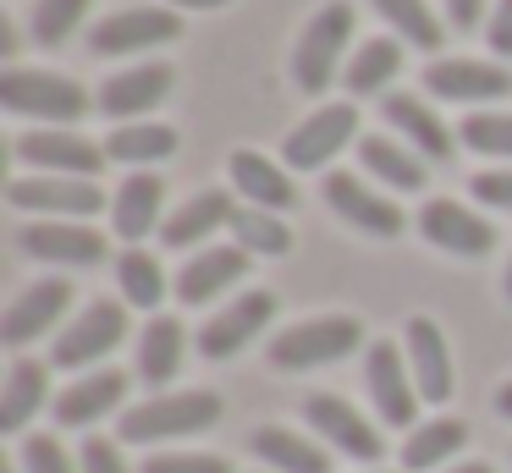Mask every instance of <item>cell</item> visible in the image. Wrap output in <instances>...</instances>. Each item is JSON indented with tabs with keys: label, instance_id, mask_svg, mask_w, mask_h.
Masks as SVG:
<instances>
[{
	"label": "cell",
	"instance_id": "1",
	"mask_svg": "<svg viewBox=\"0 0 512 473\" xmlns=\"http://www.w3.org/2000/svg\"><path fill=\"white\" fill-rule=\"evenodd\" d=\"M358 347H364V325L353 314H320V319H303V325L281 330L270 341V363L298 374V369H325V363L347 358Z\"/></svg>",
	"mask_w": 512,
	"mask_h": 473
},
{
	"label": "cell",
	"instance_id": "2",
	"mask_svg": "<svg viewBox=\"0 0 512 473\" xmlns=\"http://www.w3.org/2000/svg\"><path fill=\"white\" fill-rule=\"evenodd\" d=\"M210 424H221V396L215 391L149 396V402L122 413V440H177V435H204Z\"/></svg>",
	"mask_w": 512,
	"mask_h": 473
},
{
	"label": "cell",
	"instance_id": "3",
	"mask_svg": "<svg viewBox=\"0 0 512 473\" xmlns=\"http://www.w3.org/2000/svg\"><path fill=\"white\" fill-rule=\"evenodd\" d=\"M347 39H353V6L347 0H331L325 11H314L303 39H298V55H292V83L303 94H325L336 66H342Z\"/></svg>",
	"mask_w": 512,
	"mask_h": 473
},
{
	"label": "cell",
	"instance_id": "4",
	"mask_svg": "<svg viewBox=\"0 0 512 473\" xmlns=\"http://www.w3.org/2000/svg\"><path fill=\"white\" fill-rule=\"evenodd\" d=\"M0 105L17 110V116H39V121H61L67 127V121H78L89 110V94L61 72H23V66H12V72H0Z\"/></svg>",
	"mask_w": 512,
	"mask_h": 473
},
{
	"label": "cell",
	"instance_id": "5",
	"mask_svg": "<svg viewBox=\"0 0 512 473\" xmlns=\"http://www.w3.org/2000/svg\"><path fill=\"white\" fill-rule=\"evenodd\" d=\"M177 39H182V17L166 6H127L89 28L94 55H133V50H155V44H177Z\"/></svg>",
	"mask_w": 512,
	"mask_h": 473
},
{
	"label": "cell",
	"instance_id": "6",
	"mask_svg": "<svg viewBox=\"0 0 512 473\" xmlns=\"http://www.w3.org/2000/svg\"><path fill=\"white\" fill-rule=\"evenodd\" d=\"M6 204L12 209H34V215H100L105 193L89 182V176H12L6 182Z\"/></svg>",
	"mask_w": 512,
	"mask_h": 473
},
{
	"label": "cell",
	"instance_id": "7",
	"mask_svg": "<svg viewBox=\"0 0 512 473\" xmlns=\"http://www.w3.org/2000/svg\"><path fill=\"white\" fill-rule=\"evenodd\" d=\"M364 380H369V396H375V413L380 424L391 429H419L413 418H419V385L408 380V363H402L397 341H375L364 358Z\"/></svg>",
	"mask_w": 512,
	"mask_h": 473
},
{
	"label": "cell",
	"instance_id": "8",
	"mask_svg": "<svg viewBox=\"0 0 512 473\" xmlns=\"http://www.w3.org/2000/svg\"><path fill=\"white\" fill-rule=\"evenodd\" d=\"M122 336H127V308L111 303V297H100V303H89V308H83V314L56 336L50 363H56V369H89V363L105 358V352H111Z\"/></svg>",
	"mask_w": 512,
	"mask_h": 473
},
{
	"label": "cell",
	"instance_id": "9",
	"mask_svg": "<svg viewBox=\"0 0 512 473\" xmlns=\"http://www.w3.org/2000/svg\"><path fill=\"white\" fill-rule=\"evenodd\" d=\"M303 418H309V429L320 440H331L336 451H347L353 462H380V451H386V440H380V429L369 424L364 413H353V402H342V396L320 391L303 402Z\"/></svg>",
	"mask_w": 512,
	"mask_h": 473
},
{
	"label": "cell",
	"instance_id": "10",
	"mask_svg": "<svg viewBox=\"0 0 512 473\" xmlns=\"http://www.w3.org/2000/svg\"><path fill=\"white\" fill-rule=\"evenodd\" d=\"M17 248L28 253V259H45V264H72V270H83V264H105V237L94 226H78V220H34V226L17 231Z\"/></svg>",
	"mask_w": 512,
	"mask_h": 473
},
{
	"label": "cell",
	"instance_id": "11",
	"mask_svg": "<svg viewBox=\"0 0 512 473\" xmlns=\"http://www.w3.org/2000/svg\"><path fill=\"white\" fill-rule=\"evenodd\" d=\"M12 154L23 165H39V171H56V176H100V165L111 160L105 143H89L78 132H23L12 143Z\"/></svg>",
	"mask_w": 512,
	"mask_h": 473
},
{
	"label": "cell",
	"instance_id": "12",
	"mask_svg": "<svg viewBox=\"0 0 512 473\" xmlns=\"http://www.w3.org/2000/svg\"><path fill=\"white\" fill-rule=\"evenodd\" d=\"M276 319V297L270 292H243L237 303H226L215 319H204V330H199V352L204 358H232V352H243L248 341L259 336V330Z\"/></svg>",
	"mask_w": 512,
	"mask_h": 473
},
{
	"label": "cell",
	"instance_id": "13",
	"mask_svg": "<svg viewBox=\"0 0 512 473\" xmlns=\"http://www.w3.org/2000/svg\"><path fill=\"white\" fill-rule=\"evenodd\" d=\"M419 231H424V242H435L446 253H463V259H479V253L496 248V226L485 215H474L468 204H452V198H430L419 209Z\"/></svg>",
	"mask_w": 512,
	"mask_h": 473
},
{
	"label": "cell",
	"instance_id": "14",
	"mask_svg": "<svg viewBox=\"0 0 512 473\" xmlns=\"http://www.w3.org/2000/svg\"><path fill=\"white\" fill-rule=\"evenodd\" d=\"M358 132V105H325L303 127L287 132V165L292 171H320L336 149H347Z\"/></svg>",
	"mask_w": 512,
	"mask_h": 473
},
{
	"label": "cell",
	"instance_id": "15",
	"mask_svg": "<svg viewBox=\"0 0 512 473\" xmlns=\"http://www.w3.org/2000/svg\"><path fill=\"white\" fill-rule=\"evenodd\" d=\"M325 198H331V209L347 220V226L369 231V237H402V226H408V215H402L391 198L369 193V187L358 182V176H347V171L325 176Z\"/></svg>",
	"mask_w": 512,
	"mask_h": 473
},
{
	"label": "cell",
	"instance_id": "16",
	"mask_svg": "<svg viewBox=\"0 0 512 473\" xmlns=\"http://www.w3.org/2000/svg\"><path fill=\"white\" fill-rule=\"evenodd\" d=\"M171 83H177V72H171L166 61H144V66H127V72H116L111 83L100 88V110L116 121H138L144 110L166 105Z\"/></svg>",
	"mask_w": 512,
	"mask_h": 473
},
{
	"label": "cell",
	"instance_id": "17",
	"mask_svg": "<svg viewBox=\"0 0 512 473\" xmlns=\"http://www.w3.org/2000/svg\"><path fill=\"white\" fill-rule=\"evenodd\" d=\"M67 303H72V281H61V275L34 281L12 308H6V319H0V341H6V347H28V341L45 336V330L67 314Z\"/></svg>",
	"mask_w": 512,
	"mask_h": 473
},
{
	"label": "cell",
	"instance_id": "18",
	"mask_svg": "<svg viewBox=\"0 0 512 473\" xmlns=\"http://www.w3.org/2000/svg\"><path fill=\"white\" fill-rule=\"evenodd\" d=\"M424 88L441 99H457V105H474V99H501L512 94V72L496 61H430L424 66Z\"/></svg>",
	"mask_w": 512,
	"mask_h": 473
},
{
	"label": "cell",
	"instance_id": "19",
	"mask_svg": "<svg viewBox=\"0 0 512 473\" xmlns=\"http://www.w3.org/2000/svg\"><path fill=\"white\" fill-rule=\"evenodd\" d=\"M380 116H386V127H397L402 132V138H408L413 143V149H419L424 154V160H452V127H446V121L441 116H435V110L430 105H424V99H413V94H386V99H380Z\"/></svg>",
	"mask_w": 512,
	"mask_h": 473
},
{
	"label": "cell",
	"instance_id": "20",
	"mask_svg": "<svg viewBox=\"0 0 512 473\" xmlns=\"http://www.w3.org/2000/svg\"><path fill=\"white\" fill-rule=\"evenodd\" d=\"M408 369L424 402H446L452 396V352L435 319H408Z\"/></svg>",
	"mask_w": 512,
	"mask_h": 473
},
{
	"label": "cell",
	"instance_id": "21",
	"mask_svg": "<svg viewBox=\"0 0 512 473\" xmlns=\"http://www.w3.org/2000/svg\"><path fill=\"white\" fill-rule=\"evenodd\" d=\"M160 198H166V182L155 171H133L111 198V220H116V237H127V248H138V237H149L160 220Z\"/></svg>",
	"mask_w": 512,
	"mask_h": 473
},
{
	"label": "cell",
	"instance_id": "22",
	"mask_svg": "<svg viewBox=\"0 0 512 473\" xmlns=\"http://www.w3.org/2000/svg\"><path fill=\"white\" fill-rule=\"evenodd\" d=\"M248 275V248H204L199 259L182 264L177 275V297L182 303H210V297H221L232 281H243Z\"/></svg>",
	"mask_w": 512,
	"mask_h": 473
},
{
	"label": "cell",
	"instance_id": "23",
	"mask_svg": "<svg viewBox=\"0 0 512 473\" xmlns=\"http://www.w3.org/2000/svg\"><path fill=\"white\" fill-rule=\"evenodd\" d=\"M232 187H237V193H243L254 209H270V215H281V209L298 204V193H292V176L281 171L276 160L254 154V149H237V154H232Z\"/></svg>",
	"mask_w": 512,
	"mask_h": 473
},
{
	"label": "cell",
	"instance_id": "24",
	"mask_svg": "<svg viewBox=\"0 0 512 473\" xmlns=\"http://www.w3.org/2000/svg\"><path fill=\"white\" fill-rule=\"evenodd\" d=\"M122 391H127V374H116V369L83 374V380H72L67 391L56 396V424H67V429H89L94 418H105L116 402H122Z\"/></svg>",
	"mask_w": 512,
	"mask_h": 473
},
{
	"label": "cell",
	"instance_id": "25",
	"mask_svg": "<svg viewBox=\"0 0 512 473\" xmlns=\"http://www.w3.org/2000/svg\"><path fill=\"white\" fill-rule=\"evenodd\" d=\"M232 215H237L232 193H221V187H215V193H193L188 204L160 226V242H166V248H193V242H204L210 231L232 226Z\"/></svg>",
	"mask_w": 512,
	"mask_h": 473
},
{
	"label": "cell",
	"instance_id": "26",
	"mask_svg": "<svg viewBox=\"0 0 512 473\" xmlns=\"http://www.w3.org/2000/svg\"><path fill=\"white\" fill-rule=\"evenodd\" d=\"M182 358H188V330L171 314H155L144 325V336H138V374H144V385H171Z\"/></svg>",
	"mask_w": 512,
	"mask_h": 473
},
{
	"label": "cell",
	"instance_id": "27",
	"mask_svg": "<svg viewBox=\"0 0 512 473\" xmlns=\"http://www.w3.org/2000/svg\"><path fill=\"white\" fill-rule=\"evenodd\" d=\"M248 451H254L259 462H270V468H281V473H331V457H325L314 440L292 435V429H281V424L254 429V435H248Z\"/></svg>",
	"mask_w": 512,
	"mask_h": 473
},
{
	"label": "cell",
	"instance_id": "28",
	"mask_svg": "<svg viewBox=\"0 0 512 473\" xmlns=\"http://www.w3.org/2000/svg\"><path fill=\"white\" fill-rule=\"evenodd\" d=\"M45 396H50V369L34 358H17L12 374H6V396H0V429L17 435V429L45 407Z\"/></svg>",
	"mask_w": 512,
	"mask_h": 473
},
{
	"label": "cell",
	"instance_id": "29",
	"mask_svg": "<svg viewBox=\"0 0 512 473\" xmlns=\"http://www.w3.org/2000/svg\"><path fill=\"white\" fill-rule=\"evenodd\" d=\"M358 160H364L369 176H380V182L397 187V193H419V187H424V160L413 149H402V143L380 138V132L358 138Z\"/></svg>",
	"mask_w": 512,
	"mask_h": 473
},
{
	"label": "cell",
	"instance_id": "30",
	"mask_svg": "<svg viewBox=\"0 0 512 473\" xmlns=\"http://www.w3.org/2000/svg\"><path fill=\"white\" fill-rule=\"evenodd\" d=\"M105 154L122 160V165L171 160V154H177V127H166V121H122V127L105 138Z\"/></svg>",
	"mask_w": 512,
	"mask_h": 473
},
{
	"label": "cell",
	"instance_id": "31",
	"mask_svg": "<svg viewBox=\"0 0 512 473\" xmlns=\"http://www.w3.org/2000/svg\"><path fill=\"white\" fill-rule=\"evenodd\" d=\"M463 446H468V424H463V418H430V424H419L408 435L402 462H408L413 473H430V468H441L446 457H457Z\"/></svg>",
	"mask_w": 512,
	"mask_h": 473
},
{
	"label": "cell",
	"instance_id": "32",
	"mask_svg": "<svg viewBox=\"0 0 512 473\" xmlns=\"http://www.w3.org/2000/svg\"><path fill=\"white\" fill-rule=\"evenodd\" d=\"M402 72V44L397 39H369L347 61V94H380Z\"/></svg>",
	"mask_w": 512,
	"mask_h": 473
},
{
	"label": "cell",
	"instance_id": "33",
	"mask_svg": "<svg viewBox=\"0 0 512 473\" xmlns=\"http://www.w3.org/2000/svg\"><path fill=\"white\" fill-rule=\"evenodd\" d=\"M116 281H122V297L133 308H160V297H166V275H160V259L144 248H127L122 259H116Z\"/></svg>",
	"mask_w": 512,
	"mask_h": 473
},
{
	"label": "cell",
	"instance_id": "34",
	"mask_svg": "<svg viewBox=\"0 0 512 473\" xmlns=\"http://www.w3.org/2000/svg\"><path fill=\"white\" fill-rule=\"evenodd\" d=\"M232 237H237V248H248V253H265V259H281V253L292 248V231L281 226L270 209H237L232 215Z\"/></svg>",
	"mask_w": 512,
	"mask_h": 473
},
{
	"label": "cell",
	"instance_id": "35",
	"mask_svg": "<svg viewBox=\"0 0 512 473\" xmlns=\"http://www.w3.org/2000/svg\"><path fill=\"white\" fill-rule=\"evenodd\" d=\"M375 11L397 28V39L419 44V50H435V44H441V22H435V11L424 6V0H375Z\"/></svg>",
	"mask_w": 512,
	"mask_h": 473
},
{
	"label": "cell",
	"instance_id": "36",
	"mask_svg": "<svg viewBox=\"0 0 512 473\" xmlns=\"http://www.w3.org/2000/svg\"><path fill=\"white\" fill-rule=\"evenodd\" d=\"M457 143L474 154H496V160H512V116H496V110H485V116H468L463 127H457Z\"/></svg>",
	"mask_w": 512,
	"mask_h": 473
},
{
	"label": "cell",
	"instance_id": "37",
	"mask_svg": "<svg viewBox=\"0 0 512 473\" xmlns=\"http://www.w3.org/2000/svg\"><path fill=\"white\" fill-rule=\"evenodd\" d=\"M83 17H89V0H39L34 6V39L39 44H67Z\"/></svg>",
	"mask_w": 512,
	"mask_h": 473
},
{
	"label": "cell",
	"instance_id": "38",
	"mask_svg": "<svg viewBox=\"0 0 512 473\" xmlns=\"http://www.w3.org/2000/svg\"><path fill=\"white\" fill-rule=\"evenodd\" d=\"M144 473H232V462L210 451H160L144 462Z\"/></svg>",
	"mask_w": 512,
	"mask_h": 473
},
{
	"label": "cell",
	"instance_id": "39",
	"mask_svg": "<svg viewBox=\"0 0 512 473\" xmlns=\"http://www.w3.org/2000/svg\"><path fill=\"white\" fill-rule=\"evenodd\" d=\"M23 473H72V462H67V451H61V440L28 435V440H23Z\"/></svg>",
	"mask_w": 512,
	"mask_h": 473
},
{
	"label": "cell",
	"instance_id": "40",
	"mask_svg": "<svg viewBox=\"0 0 512 473\" xmlns=\"http://www.w3.org/2000/svg\"><path fill=\"white\" fill-rule=\"evenodd\" d=\"M468 193L490 209H512V171H479L474 182H468Z\"/></svg>",
	"mask_w": 512,
	"mask_h": 473
},
{
	"label": "cell",
	"instance_id": "41",
	"mask_svg": "<svg viewBox=\"0 0 512 473\" xmlns=\"http://www.w3.org/2000/svg\"><path fill=\"white\" fill-rule=\"evenodd\" d=\"M83 473H127V462H122V451H116V440H100V435H89L83 440Z\"/></svg>",
	"mask_w": 512,
	"mask_h": 473
},
{
	"label": "cell",
	"instance_id": "42",
	"mask_svg": "<svg viewBox=\"0 0 512 473\" xmlns=\"http://www.w3.org/2000/svg\"><path fill=\"white\" fill-rule=\"evenodd\" d=\"M490 50L512 55V0H496V11H490Z\"/></svg>",
	"mask_w": 512,
	"mask_h": 473
},
{
	"label": "cell",
	"instance_id": "43",
	"mask_svg": "<svg viewBox=\"0 0 512 473\" xmlns=\"http://www.w3.org/2000/svg\"><path fill=\"white\" fill-rule=\"evenodd\" d=\"M446 17H452V28H479V17H485V0H446Z\"/></svg>",
	"mask_w": 512,
	"mask_h": 473
},
{
	"label": "cell",
	"instance_id": "44",
	"mask_svg": "<svg viewBox=\"0 0 512 473\" xmlns=\"http://www.w3.org/2000/svg\"><path fill=\"white\" fill-rule=\"evenodd\" d=\"M496 413H501V418H512V380L496 391Z\"/></svg>",
	"mask_w": 512,
	"mask_h": 473
},
{
	"label": "cell",
	"instance_id": "45",
	"mask_svg": "<svg viewBox=\"0 0 512 473\" xmlns=\"http://www.w3.org/2000/svg\"><path fill=\"white\" fill-rule=\"evenodd\" d=\"M17 50V33H12V22H0V55H12Z\"/></svg>",
	"mask_w": 512,
	"mask_h": 473
},
{
	"label": "cell",
	"instance_id": "46",
	"mask_svg": "<svg viewBox=\"0 0 512 473\" xmlns=\"http://www.w3.org/2000/svg\"><path fill=\"white\" fill-rule=\"evenodd\" d=\"M171 6H188V11H215V6H226V0H171Z\"/></svg>",
	"mask_w": 512,
	"mask_h": 473
},
{
	"label": "cell",
	"instance_id": "47",
	"mask_svg": "<svg viewBox=\"0 0 512 473\" xmlns=\"http://www.w3.org/2000/svg\"><path fill=\"white\" fill-rule=\"evenodd\" d=\"M452 473H490V462H463V468H452Z\"/></svg>",
	"mask_w": 512,
	"mask_h": 473
},
{
	"label": "cell",
	"instance_id": "48",
	"mask_svg": "<svg viewBox=\"0 0 512 473\" xmlns=\"http://www.w3.org/2000/svg\"><path fill=\"white\" fill-rule=\"evenodd\" d=\"M507 297H512V264H507Z\"/></svg>",
	"mask_w": 512,
	"mask_h": 473
},
{
	"label": "cell",
	"instance_id": "49",
	"mask_svg": "<svg viewBox=\"0 0 512 473\" xmlns=\"http://www.w3.org/2000/svg\"><path fill=\"white\" fill-rule=\"evenodd\" d=\"M0 473H17V468H0Z\"/></svg>",
	"mask_w": 512,
	"mask_h": 473
}]
</instances>
